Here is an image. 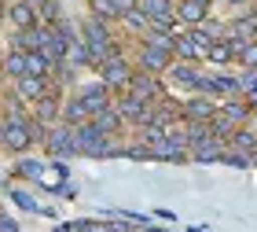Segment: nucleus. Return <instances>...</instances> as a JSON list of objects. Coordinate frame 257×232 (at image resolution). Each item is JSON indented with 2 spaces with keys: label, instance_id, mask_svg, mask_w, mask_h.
Returning <instances> with one entry per match:
<instances>
[{
  "label": "nucleus",
  "instance_id": "nucleus-19",
  "mask_svg": "<svg viewBox=\"0 0 257 232\" xmlns=\"http://www.w3.org/2000/svg\"><path fill=\"white\" fill-rule=\"evenodd\" d=\"M88 4H92V15H96L99 22H103V19H114V15H118L110 0H88Z\"/></svg>",
  "mask_w": 257,
  "mask_h": 232
},
{
  "label": "nucleus",
  "instance_id": "nucleus-12",
  "mask_svg": "<svg viewBox=\"0 0 257 232\" xmlns=\"http://www.w3.org/2000/svg\"><path fill=\"white\" fill-rule=\"evenodd\" d=\"M173 52H177V55H180V59H198V55H202V52H198V48H195V41H191V33H184V37H173Z\"/></svg>",
  "mask_w": 257,
  "mask_h": 232
},
{
  "label": "nucleus",
  "instance_id": "nucleus-6",
  "mask_svg": "<svg viewBox=\"0 0 257 232\" xmlns=\"http://www.w3.org/2000/svg\"><path fill=\"white\" fill-rule=\"evenodd\" d=\"M77 100L85 103V111L92 114V118H96L99 111H107V107H110V96H107V89H103V85H96V89H85Z\"/></svg>",
  "mask_w": 257,
  "mask_h": 232
},
{
  "label": "nucleus",
  "instance_id": "nucleus-28",
  "mask_svg": "<svg viewBox=\"0 0 257 232\" xmlns=\"http://www.w3.org/2000/svg\"><path fill=\"white\" fill-rule=\"evenodd\" d=\"M195 4H202V8H206V4H209V0H195Z\"/></svg>",
  "mask_w": 257,
  "mask_h": 232
},
{
  "label": "nucleus",
  "instance_id": "nucleus-18",
  "mask_svg": "<svg viewBox=\"0 0 257 232\" xmlns=\"http://www.w3.org/2000/svg\"><path fill=\"white\" fill-rule=\"evenodd\" d=\"M188 114H191V118H198V122H206V118H213V107H209L206 100H191V103H188Z\"/></svg>",
  "mask_w": 257,
  "mask_h": 232
},
{
  "label": "nucleus",
  "instance_id": "nucleus-14",
  "mask_svg": "<svg viewBox=\"0 0 257 232\" xmlns=\"http://www.w3.org/2000/svg\"><path fill=\"white\" fill-rule=\"evenodd\" d=\"M169 59H173V55H166V52H155V48H147V52H144V66H147V70H166V66H169Z\"/></svg>",
  "mask_w": 257,
  "mask_h": 232
},
{
  "label": "nucleus",
  "instance_id": "nucleus-30",
  "mask_svg": "<svg viewBox=\"0 0 257 232\" xmlns=\"http://www.w3.org/2000/svg\"><path fill=\"white\" fill-rule=\"evenodd\" d=\"M0 59H4V55H0Z\"/></svg>",
  "mask_w": 257,
  "mask_h": 232
},
{
  "label": "nucleus",
  "instance_id": "nucleus-23",
  "mask_svg": "<svg viewBox=\"0 0 257 232\" xmlns=\"http://www.w3.org/2000/svg\"><path fill=\"white\" fill-rule=\"evenodd\" d=\"M121 19H125L133 30H144V26H147V15H144V11H128V15H121Z\"/></svg>",
  "mask_w": 257,
  "mask_h": 232
},
{
  "label": "nucleus",
  "instance_id": "nucleus-2",
  "mask_svg": "<svg viewBox=\"0 0 257 232\" xmlns=\"http://www.w3.org/2000/svg\"><path fill=\"white\" fill-rule=\"evenodd\" d=\"M0 140H4L8 147H26L30 144V129L19 122V114H11V118H4V125H0Z\"/></svg>",
  "mask_w": 257,
  "mask_h": 232
},
{
  "label": "nucleus",
  "instance_id": "nucleus-3",
  "mask_svg": "<svg viewBox=\"0 0 257 232\" xmlns=\"http://www.w3.org/2000/svg\"><path fill=\"white\" fill-rule=\"evenodd\" d=\"M103 81H107V89H121L133 81V70H128V63L118 59V55H110L107 63H103Z\"/></svg>",
  "mask_w": 257,
  "mask_h": 232
},
{
  "label": "nucleus",
  "instance_id": "nucleus-22",
  "mask_svg": "<svg viewBox=\"0 0 257 232\" xmlns=\"http://www.w3.org/2000/svg\"><path fill=\"white\" fill-rule=\"evenodd\" d=\"M235 48L242 52V63H246V66H257V44H242V41H235Z\"/></svg>",
  "mask_w": 257,
  "mask_h": 232
},
{
  "label": "nucleus",
  "instance_id": "nucleus-15",
  "mask_svg": "<svg viewBox=\"0 0 257 232\" xmlns=\"http://www.w3.org/2000/svg\"><path fill=\"white\" fill-rule=\"evenodd\" d=\"M48 144H52V151H70V147H74V133L70 129H55L48 136Z\"/></svg>",
  "mask_w": 257,
  "mask_h": 232
},
{
  "label": "nucleus",
  "instance_id": "nucleus-21",
  "mask_svg": "<svg viewBox=\"0 0 257 232\" xmlns=\"http://www.w3.org/2000/svg\"><path fill=\"white\" fill-rule=\"evenodd\" d=\"M206 55H209L213 63H228V59H231V44H213Z\"/></svg>",
  "mask_w": 257,
  "mask_h": 232
},
{
  "label": "nucleus",
  "instance_id": "nucleus-11",
  "mask_svg": "<svg viewBox=\"0 0 257 232\" xmlns=\"http://www.w3.org/2000/svg\"><path fill=\"white\" fill-rule=\"evenodd\" d=\"M177 15H180L184 22H191V26H195V22H202V19H206V8H202V4H195V0H180Z\"/></svg>",
  "mask_w": 257,
  "mask_h": 232
},
{
  "label": "nucleus",
  "instance_id": "nucleus-16",
  "mask_svg": "<svg viewBox=\"0 0 257 232\" xmlns=\"http://www.w3.org/2000/svg\"><path fill=\"white\" fill-rule=\"evenodd\" d=\"M63 118H66L70 125H81V122H85V118H88V111H85V103H81V100H70V103H66V114H63Z\"/></svg>",
  "mask_w": 257,
  "mask_h": 232
},
{
  "label": "nucleus",
  "instance_id": "nucleus-17",
  "mask_svg": "<svg viewBox=\"0 0 257 232\" xmlns=\"http://www.w3.org/2000/svg\"><path fill=\"white\" fill-rule=\"evenodd\" d=\"M147 48H155V52H166V55H173V37H169V33H151V37H147Z\"/></svg>",
  "mask_w": 257,
  "mask_h": 232
},
{
  "label": "nucleus",
  "instance_id": "nucleus-4",
  "mask_svg": "<svg viewBox=\"0 0 257 232\" xmlns=\"http://www.w3.org/2000/svg\"><path fill=\"white\" fill-rule=\"evenodd\" d=\"M85 52H92L99 59V55H107V44H110V37H107V30H103V22L99 19H92L88 26H85Z\"/></svg>",
  "mask_w": 257,
  "mask_h": 232
},
{
  "label": "nucleus",
  "instance_id": "nucleus-8",
  "mask_svg": "<svg viewBox=\"0 0 257 232\" xmlns=\"http://www.w3.org/2000/svg\"><path fill=\"white\" fill-rule=\"evenodd\" d=\"M155 92H158V85H155V78H133V81H128V96H136L140 103L155 100Z\"/></svg>",
  "mask_w": 257,
  "mask_h": 232
},
{
  "label": "nucleus",
  "instance_id": "nucleus-20",
  "mask_svg": "<svg viewBox=\"0 0 257 232\" xmlns=\"http://www.w3.org/2000/svg\"><path fill=\"white\" fill-rule=\"evenodd\" d=\"M235 147H242V151H250V155H253V151H257V136L246 133V129H239V133H235Z\"/></svg>",
  "mask_w": 257,
  "mask_h": 232
},
{
  "label": "nucleus",
  "instance_id": "nucleus-27",
  "mask_svg": "<svg viewBox=\"0 0 257 232\" xmlns=\"http://www.w3.org/2000/svg\"><path fill=\"white\" fill-rule=\"evenodd\" d=\"M0 232H19V228H15V221H11V217H0Z\"/></svg>",
  "mask_w": 257,
  "mask_h": 232
},
{
  "label": "nucleus",
  "instance_id": "nucleus-9",
  "mask_svg": "<svg viewBox=\"0 0 257 232\" xmlns=\"http://www.w3.org/2000/svg\"><path fill=\"white\" fill-rule=\"evenodd\" d=\"M0 63H4V74H8V78H15V81H19V78H26V52H19V48H15V52H8Z\"/></svg>",
  "mask_w": 257,
  "mask_h": 232
},
{
  "label": "nucleus",
  "instance_id": "nucleus-1",
  "mask_svg": "<svg viewBox=\"0 0 257 232\" xmlns=\"http://www.w3.org/2000/svg\"><path fill=\"white\" fill-rule=\"evenodd\" d=\"M140 11H144L147 22H155L158 30L173 26V4L169 0H140Z\"/></svg>",
  "mask_w": 257,
  "mask_h": 232
},
{
  "label": "nucleus",
  "instance_id": "nucleus-26",
  "mask_svg": "<svg viewBox=\"0 0 257 232\" xmlns=\"http://www.w3.org/2000/svg\"><path fill=\"white\" fill-rule=\"evenodd\" d=\"M52 114H55V103H52V100H41V118H44V122H48V118H52Z\"/></svg>",
  "mask_w": 257,
  "mask_h": 232
},
{
  "label": "nucleus",
  "instance_id": "nucleus-10",
  "mask_svg": "<svg viewBox=\"0 0 257 232\" xmlns=\"http://www.w3.org/2000/svg\"><path fill=\"white\" fill-rule=\"evenodd\" d=\"M19 96L44 100V78H19Z\"/></svg>",
  "mask_w": 257,
  "mask_h": 232
},
{
  "label": "nucleus",
  "instance_id": "nucleus-29",
  "mask_svg": "<svg viewBox=\"0 0 257 232\" xmlns=\"http://www.w3.org/2000/svg\"><path fill=\"white\" fill-rule=\"evenodd\" d=\"M231 4H242V0H231Z\"/></svg>",
  "mask_w": 257,
  "mask_h": 232
},
{
  "label": "nucleus",
  "instance_id": "nucleus-24",
  "mask_svg": "<svg viewBox=\"0 0 257 232\" xmlns=\"http://www.w3.org/2000/svg\"><path fill=\"white\" fill-rule=\"evenodd\" d=\"M114 4V11H118V15H128V11H136V0H110Z\"/></svg>",
  "mask_w": 257,
  "mask_h": 232
},
{
  "label": "nucleus",
  "instance_id": "nucleus-25",
  "mask_svg": "<svg viewBox=\"0 0 257 232\" xmlns=\"http://www.w3.org/2000/svg\"><path fill=\"white\" fill-rule=\"evenodd\" d=\"M253 30H257V22H253V19H239V37H250Z\"/></svg>",
  "mask_w": 257,
  "mask_h": 232
},
{
  "label": "nucleus",
  "instance_id": "nucleus-7",
  "mask_svg": "<svg viewBox=\"0 0 257 232\" xmlns=\"http://www.w3.org/2000/svg\"><path fill=\"white\" fill-rule=\"evenodd\" d=\"M52 66H55V63H52L44 52H26V78H44Z\"/></svg>",
  "mask_w": 257,
  "mask_h": 232
},
{
  "label": "nucleus",
  "instance_id": "nucleus-5",
  "mask_svg": "<svg viewBox=\"0 0 257 232\" xmlns=\"http://www.w3.org/2000/svg\"><path fill=\"white\" fill-rule=\"evenodd\" d=\"M8 22L15 30H33L37 26V15H33V4H26V0H15V4L8 8Z\"/></svg>",
  "mask_w": 257,
  "mask_h": 232
},
{
  "label": "nucleus",
  "instance_id": "nucleus-13",
  "mask_svg": "<svg viewBox=\"0 0 257 232\" xmlns=\"http://www.w3.org/2000/svg\"><path fill=\"white\" fill-rule=\"evenodd\" d=\"M118 122H121V114L107 107V111H99V114H96V122H92V125H96L99 133H110V129H118Z\"/></svg>",
  "mask_w": 257,
  "mask_h": 232
}]
</instances>
